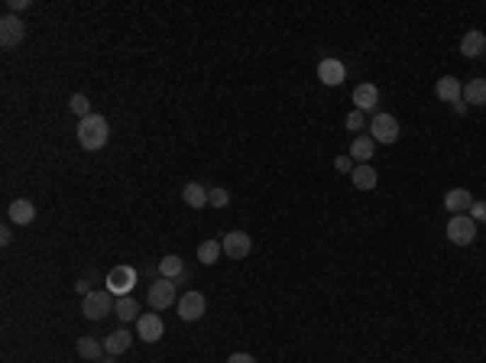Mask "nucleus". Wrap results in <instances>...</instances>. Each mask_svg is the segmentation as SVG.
Wrapping results in <instances>:
<instances>
[{
  "instance_id": "obj_3",
  "label": "nucleus",
  "mask_w": 486,
  "mask_h": 363,
  "mask_svg": "<svg viewBox=\"0 0 486 363\" xmlns=\"http://www.w3.org/2000/svg\"><path fill=\"white\" fill-rule=\"evenodd\" d=\"M114 295L107 292V289H101V292H88L84 295V301H81V311H84V318H91V321H101V318H107V315H114Z\"/></svg>"
},
{
  "instance_id": "obj_14",
  "label": "nucleus",
  "mask_w": 486,
  "mask_h": 363,
  "mask_svg": "<svg viewBox=\"0 0 486 363\" xmlns=\"http://www.w3.org/2000/svg\"><path fill=\"white\" fill-rule=\"evenodd\" d=\"M444 208L451 211V217H454V214H470L473 195L467 192V188H451V192L444 195Z\"/></svg>"
},
{
  "instance_id": "obj_10",
  "label": "nucleus",
  "mask_w": 486,
  "mask_h": 363,
  "mask_svg": "<svg viewBox=\"0 0 486 363\" xmlns=\"http://www.w3.org/2000/svg\"><path fill=\"white\" fill-rule=\"evenodd\" d=\"M166 334V325H162V318L159 315H140V321H137V338L140 340H146V344H156V340Z\"/></svg>"
},
{
  "instance_id": "obj_19",
  "label": "nucleus",
  "mask_w": 486,
  "mask_h": 363,
  "mask_svg": "<svg viewBox=\"0 0 486 363\" xmlns=\"http://www.w3.org/2000/svg\"><path fill=\"white\" fill-rule=\"evenodd\" d=\"M463 104L467 108H486V78H473L463 85Z\"/></svg>"
},
{
  "instance_id": "obj_24",
  "label": "nucleus",
  "mask_w": 486,
  "mask_h": 363,
  "mask_svg": "<svg viewBox=\"0 0 486 363\" xmlns=\"http://www.w3.org/2000/svg\"><path fill=\"white\" fill-rule=\"evenodd\" d=\"M159 276H162V279H172V282H179V279L185 276V263H182V256H179V253L162 256V263H159Z\"/></svg>"
},
{
  "instance_id": "obj_15",
  "label": "nucleus",
  "mask_w": 486,
  "mask_h": 363,
  "mask_svg": "<svg viewBox=\"0 0 486 363\" xmlns=\"http://www.w3.org/2000/svg\"><path fill=\"white\" fill-rule=\"evenodd\" d=\"M373 153H376V143H373V137H363V133H357L354 137V143H350V159L357 166H366L373 159Z\"/></svg>"
},
{
  "instance_id": "obj_13",
  "label": "nucleus",
  "mask_w": 486,
  "mask_h": 363,
  "mask_svg": "<svg viewBox=\"0 0 486 363\" xmlns=\"http://www.w3.org/2000/svg\"><path fill=\"white\" fill-rule=\"evenodd\" d=\"M7 217H10V224L26 227V224H33V221H36V204H33V201H26V198H16V201H10Z\"/></svg>"
},
{
  "instance_id": "obj_21",
  "label": "nucleus",
  "mask_w": 486,
  "mask_h": 363,
  "mask_svg": "<svg viewBox=\"0 0 486 363\" xmlns=\"http://www.w3.org/2000/svg\"><path fill=\"white\" fill-rule=\"evenodd\" d=\"M350 182H354V188H360V192H373V188H376V169H373L370 163H366V166H354Z\"/></svg>"
},
{
  "instance_id": "obj_16",
  "label": "nucleus",
  "mask_w": 486,
  "mask_h": 363,
  "mask_svg": "<svg viewBox=\"0 0 486 363\" xmlns=\"http://www.w3.org/2000/svg\"><path fill=\"white\" fill-rule=\"evenodd\" d=\"M354 104H357L360 114H363V110H376V104H380V91H376V85L363 81V85L354 88Z\"/></svg>"
},
{
  "instance_id": "obj_32",
  "label": "nucleus",
  "mask_w": 486,
  "mask_h": 363,
  "mask_svg": "<svg viewBox=\"0 0 486 363\" xmlns=\"http://www.w3.org/2000/svg\"><path fill=\"white\" fill-rule=\"evenodd\" d=\"M0 243H4V247H10V243H13V234H10V227H7V224L0 227Z\"/></svg>"
},
{
  "instance_id": "obj_9",
  "label": "nucleus",
  "mask_w": 486,
  "mask_h": 363,
  "mask_svg": "<svg viewBox=\"0 0 486 363\" xmlns=\"http://www.w3.org/2000/svg\"><path fill=\"white\" fill-rule=\"evenodd\" d=\"M205 309H208L205 295L195 292V289L179 299V318H182V321H198V318H205Z\"/></svg>"
},
{
  "instance_id": "obj_8",
  "label": "nucleus",
  "mask_w": 486,
  "mask_h": 363,
  "mask_svg": "<svg viewBox=\"0 0 486 363\" xmlns=\"http://www.w3.org/2000/svg\"><path fill=\"white\" fill-rule=\"evenodd\" d=\"M149 305L156 311L169 309V305H175V282L172 279H156V282H149Z\"/></svg>"
},
{
  "instance_id": "obj_20",
  "label": "nucleus",
  "mask_w": 486,
  "mask_h": 363,
  "mask_svg": "<svg viewBox=\"0 0 486 363\" xmlns=\"http://www.w3.org/2000/svg\"><path fill=\"white\" fill-rule=\"evenodd\" d=\"M486 52V36L480 30H470L460 36V55H467V59H477V55Z\"/></svg>"
},
{
  "instance_id": "obj_22",
  "label": "nucleus",
  "mask_w": 486,
  "mask_h": 363,
  "mask_svg": "<svg viewBox=\"0 0 486 363\" xmlns=\"http://www.w3.org/2000/svg\"><path fill=\"white\" fill-rule=\"evenodd\" d=\"M114 315H117V321H120V325L140 321V305H137V299H133V295H123V299H117Z\"/></svg>"
},
{
  "instance_id": "obj_30",
  "label": "nucleus",
  "mask_w": 486,
  "mask_h": 363,
  "mask_svg": "<svg viewBox=\"0 0 486 363\" xmlns=\"http://www.w3.org/2000/svg\"><path fill=\"white\" fill-rule=\"evenodd\" d=\"M30 7V0H7V13H23V10Z\"/></svg>"
},
{
  "instance_id": "obj_5",
  "label": "nucleus",
  "mask_w": 486,
  "mask_h": 363,
  "mask_svg": "<svg viewBox=\"0 0 486 363\" xmlns=\"http://www.w3.org/2000/svg\"><path fill=\"white\" fill-rule=\"evenodd\" d=\"M23 39H26V23L20 20V16H13V13L0 16V46L13 49V46H20Z\"/></svg>"
},
{
  "instance_id": "obj_11",
  "label": "nucleus",
  "mask_w": 486,
  "mask_h": 363,
  "mask_svg": "<svg viewBox=\"0 0 486 363\" xmlns=\"http://www.w3.org/2000/svg\"><path fill=\"white\" fill-rule=\"evenodd\" d=\"M318 78H321V85L337 88V85H344V78H347V69H344L341 59H321Z\"/></svg>"
},
{
  "instance_id": "obj_34",
  "label": "nucleus",
  "mask_w": 486,
  "mask_h": 363,
  "mask_svg": "<svg viewBox=\"0 0 486 363\" xmlns=\"http://www.w3.org/2000/svg\"><path fill=\"white\" fill-rule=\"evenodd\" d=\"M98 363H114V357L107 354V357H101V360H98Z\"/></svg>"
},
{
  "instance_id": "obj_29",
  "label": "nucleus",
  "mask_w": 486,
  "mask_h": 363,
  "mask_svg": "<svg viewBox=\"0 0 486 363\" xmlns=\"http://www.w3.org/2000/svg\"><path fill=\"white\" fill-rule=\"evenodd\" d=\"M470 217H473V221H477V224H480V221H486V201H473Z\"/></svg>"
},
{
  "instance_id": "obj_4",
  "label": "nucleus",
  "mask_w": 486,
  "mask_h": 363,
  "mask_svg": "<svg viewBox=\"0 0 486 363\" xmlns=\"http://www.w3.org/2000/svg\"><path fill=\"white\" fill-rule=\"evenodd\" d=\"M137 286V270L133 266H114V270L107 272V292L111 295H130Z\"/></svg>"
},
{
  "instance_id": "obj_26",
  "label": "nucleus",
  "mask_w": 486,
  "mask_h": 363,
  "mask_svg": "<svg viewBox=\"0 0 486 363\" xmlns=\"http://www.w3.org/2000/svg\"><path fill=\"white\" fill-rule=\"evenodd\" d=\"M230 204V192L227 188H208V208H227Z\"/></svg>"
},
{
  "instance_id": "obj_1",
  "label": "nucleus",
  "mask_w": 486,
  "mask_h": 363,
  "mask_svg": "<svg viewBox=\"0 0 486 363\" xmlns=\"http://www.w3.org/2000/svg\"><path fill=\"white\" fill-rule=\"evenodd\" d=\"M78 143H81L88 153H98V149L107 146V139H111V124H107L101 114H91L78 120Z\"/></svg>"
},
{
  "instance_id": "obj_6",
  "label": "nucleus",
  "mask_w": 486,
  "mask_h": 363,
  "mask_svg": "<svg viewBox=\"0 0 486 363\" xmlns=\"http://www.w3.org/2000/svg\"><path fill=\"white\" fill-rule=\"evenodd\" d=\"M370 137H373V143H383V146L395 143V139H399V120H395L392 114H376L370 124Z\"/></svg>"
},
{
  "instance_id": "obj_7",
  "label": "nucleus",
  "mask_w": 486,
  "mask_h": 363,
  "mask_svg": "<svg viewBox=\"0 0 486 363\" xmlns=\"http://www.w3.org/2000/svg\"><path fill=\"white\" fill-rule=\"evenodd\" d=\"M220 247H224L227 260H247V253L253 250V240L250 234H243V231H227L220 237Z\"/></svg>"
},
{
  "instance_id": "obj_12",
  "label": "nucleus",
  "mask_w": 486,
  "mask_h": 363,
  "mask_svg": "<svg viewBox=\"0 0 486 363\" xmlns=\"http://www.w3.org/2000/svg\"><path fill=\"white\" fill-rule=\"evenodd\" d=\"M434 94H438L444 104H460L463 100V88H460V78H454V75H444V78H438V85H434Z\"/></svg>"
},
{
  "instance_id": "obj_17",
  "label": "nucleus",
  "mask_w": 486,
  "mask_h": 363,
  "mask_svg": "<svg viewBox=\"0 0 486 363\" xmlns=\"http://www.w3.org/2000/svg\"><path fill=\"white\" fill-rule=\"evenodd\" d=\"M75 350H78V357H84V360H91V363H98V360H101V357H104V354H107V347H104V340L91 338V334H84V338H78Z\"/></svg>"
},
{
  "instance_id": "obj_27",
  "label": "nucleus",
  "mask_w": 486,
  "mask_h": 363,
  "mask_svg": "<svg viewBox=\"0 0 486 363\" xmlns=\"http://www.w3.org/2000/svg\"><path fill=\"white\" fill-rule=\"evenodd\" d=\"M69 108H72V114L75 117H91V100L84 98V94H72V100H69Z\"/></svg>"
},
{
  "instance_id": "obj_31",
  "label": "nucleus",
  "mask_w": 486,
  "mask_h": 363,
  "mask_svg": "<svg viewBox=\"0 0 486 363\" xmlns=\"http://www.w3.org/2000/svg\"><path fill=\"white\" fill-rule=\"evenodd\" d=\"M334 166H337V172H354V159H350V156H341Z\"/></svg>"
},
{
  "instance_id": "obj_28",
  "label": "nucleus",
  "mask_w": 486,
  "mask_h": 363,
  "mask_svg": "<svg viewBox=\"0 0 486 363\" xmlns=\"http://www.w3.org/2000/svg\"><path fill=\"white\" fill-rule=\"evenodd\" d=\"M347 130H354V133L363 130V114H360V110H354V114L347 117Z\"/></svg>"
},
{
  "instance_id": "obj_2",
  "label": "nucleus",
  "mask_w": 486,
  "mask_h": 363,
  "mask_svg": "<svg viewBox=\"0 0 486 363\" xmlns=\"http://www.w3.org/2000/svg\"><path fill=\"white\" fill-rule=\"evenodd\" d=\"M448 240L454 247H470L477 240V221L470 214H454L448 221Z\"/></svg>"
},
{
  "instance_id": "obj_25",
  "label": "nucleus",
  "mask_w": 486,
  "mask_h": 363,
  "mask_svg": "<svg viewBox=\"0 0 486 363\" xmlns=\"http://www.w3.org/2000/svg\"><path fill=\"white\" fill-rule=\"evenodd\" d=\"M220 253H224L220 240H201V243H198V260H201L205 266H214V263H217Z\"/></svg>"
},
{
  "instance_id": "obj_33",
  "label": "nucleus",
  "mask_w": 486,
  "mask_h": 363,
  "mask_svg": "<svg viewBox=\"0 0 486 363\" xmlns=\"http://www.w3.org/2000/svg\"><path fill=\"white\" fill-rule=\"evenodd\" d=\"M227 363H256V360H253L250 354H230V357H227Z\"/></svg>"
},
{
  "instance_id": "obj_18",
  "label": "nucleus",
  "mask_w": 486,
  "mask_h": 363,
  "mask_svg": "<svg viewBox=\"0 0 486 363\" xmlns=\"http://www.w3.org/2000/svg\"><path fill=\"white\" fill-rule=\"evenodd\" d=\"M130 344H133V334H130L123 325L117 328L114 334H107V338H104V347H107V354H111V357H120V354H127V350H130Z\"/></svg>"
},
{
  "instance_id": "obj_23",
  "label": "nucleus",
  "mask_w": 486,
  "mask_h": 363,
  "mask_svg": "<svg viewBox=\"0 0 486 363\" xmlns=\"http://www.w3.org/2000/svg\"><path fill=\"white\" fill-rule=\"evenodd\" d=\"M182 198L188 208H208V185H201V182H188V185L182 188Z\"/></svg>"
}]
</instances>
